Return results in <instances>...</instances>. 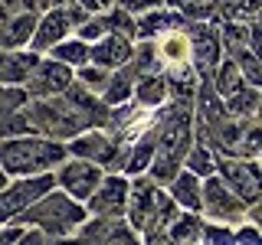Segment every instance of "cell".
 Wrapping results in <instances>:
<instances>
[{
	"mask_svg": "<svg viewBox=\"0 0 262 245\" xmlns=\"http://www.w3.org/2000/svg\"><path fill=\"white\" fill-rule=\"evenodd\" d=\"M59 183L72 196H79V200H82V196H92L95 186L102 183V170H98L95 163H89V160H72V163H66V167H62Z\"/></svg>",
	"mask_w": 262,
	"mask_h": 245,
	"instance_id": "5b68a950",
	"label": "cell"
},
{
	"mask_svg": "<svg viewBox=\"0 0 262 245\" xmlns=\"http://www.w3.org/2000/svg\"><path fill=\"white\" fill-rule=\"evenodd\" d=\"M66 151L59 144H43V141H10L0 144V167L16 170V174H33L59 163Z\"/></svg>",
	"mask_w": 262,
	"mask_h": 245,
	"instance_id": "6da1fadb",
	"label": "cell"
},
{
	"mask_svg": "<svg viewBox=\"0 0 262 245\" xmlns=\"http://www.w3.org/2000/svg\"><path fill=\"white\" fill-rule=\"evenodd\" d=\"M216 88H220L223 95H233L236 88H243V72H239V65H236V62H226L223 69H220Z\"/></svg>",
	"mask_w": 262,
	"mask_h": 245,
	"instance_id": "ac0fdd59",
	"label": "cell"
},
{
	"mask_svg": "<svg viewBox=\"0 0 262 245\" xmlns=\"http://www.w3.org/2000/svg\"><path fill=\"white\" fill-rule=\"evenodd\" d=\"M196 239H200V223H196L193 216L177 219V226L170 229V242H174V245H190Z\"/></svg>",
	"mask_w": 262,
	"mask_h": 245,
	"instance_id": "2e32d148",
	"label": "cell"
},
{
	"mask_svg": "<svg viewBox=\"0 0 262 245\" xmlns=\"http://www.w3.org/2000/svg\"><path fill=\"white\" fill-rule=\"evenodd\" d=\"M89 59L102 69H112V65H125L131 59V46H128V36H118V33H105L102 43H95L89 49Z\"/></svg>",
	"mask_w": 262,
	"mask_h": 245,
	"instance_id": "ba28073f",
	"label": "cell"
},
{
	"mask_svg": "<svg viewBox=\"0 0 262 245\" xmlns=\"http://www.w3.org/2000/svg\"><path fill=\"white\" fill-rule=\"evenodd\" d=\"M167 4H174V7H187V0H167Z\"/></svg>",
	"mask_w": 262,
	"mask_h": 245,
	"instance_id": "484cf974",
	"label": "cell"
},
{
	"mask_svg": "<svg viewBox=\"0 0 262 245\" xmlns=\"http://www.w3.org/2000/svg\"><path fill=\"white\" fill-rule=\"evenodd\" d=\"M20 245H53V242L46 235H27V242H20Z\"/></svg>",
	"mask_w": 262,
	"mask_h": 245,
	"instance_id": "d4e9b609",
	"label": "cell"
},
{
	"mask_svg": "<svg viewBox=\"0 0 262 245\" xmlns=\"http://www.w3.org/2000/svg\"><path fill=\"white\" fill-rule=\"evenodd\" d=\"M20 219L23 223H39L49 235H62V232H69L76 223H82L85 212H82L76 203H69L66 196H49V200H43L39 206L27 209Z\"/></svg>",
	"mask_w": 262,
	"mask_h": 245,
	"instance_id": "3957f363",
	"label": "cell"
},
{
	"mask_svg": "<svg viewBox=\"0 0 262 245\" xmlns=\"http://www.w3.org/2000/svg\"><path fill=\"white\" fill-rule=\"evenodd\" d=\"M207 212L210 216H216V219H239L243 216V203H239V196H229L226 193V186L220 183V180H210L207 183Z\"/></svg>",
	"mask_w": 262,
	"mask_h": 245,
	"instance_id": "30bf717a",
	"label": "cell"
},
{
	"mask_svg": "<svg viewBox=\"0 0 262 245\" xmlns=\"http://www.w3.org/2000/svg\"><path fill=\"white\" fill-rule=\"evenodd\" d=\"M161 98H164V82L158 76H147L138 82V102L141 105H158Z\"/></svg>",
	"mask_w": 262,
	"mask_h": 245,
	"instance_id": "e0dca14e",
	"label": "cell"
},
{
	"mask_svg": "<svg viewBox=\"0 0 262 245\" xmlns=\"http://www.w3.org/2000/svg\"><path fill=\"white\" fill-rule=\"evenodd\" d=\"M125 209H131V223L138 229H158L174 216V203H170L154 183H147V180H135V186H131V203Z\"/></svg>",
	"mask_w": 262,
	"mask_h": 245,
	"instance_id": "7a4b0ae2",
	"label": "cell"
},
{
	"mask_svg": "<svg viewBox=\"0 0 262 245\" xmlns=\"http://www.w3.org/2000/svg\"><path fill=\"white\" fill-rule=\"evenodd\" d=\"M49 186H53V180H49V177H39V180H23V183H16L13 190L0 193V219H10L20 209H27L36 196H43L49 190Z\"/></svg>",
	"mask_w": 262,
	"mask_h": 245,
	"instance_id": "277c9868",
	"label": "cell"
},
{
	"mask_svg": "<svg viewBox=\"0 0 262 245\" xmlns=\"http://www.w3.org/2000/svg\"><path fill=\"white\" fill-rule=\"evenodd\" d=\"M30 79V88L33 92H43V95H49V92H66L69 88V69H66L62 62H43V65H33V76H27Z\"/></svg>",
	"mask_w": 262,
	"mask_h": 245,
	"instance_id": "8fae6325",
	"label": "cell"
},
{
	"mask_svg": "<svg viewBox=\"0 0 262 245\" xmlns=\"http://www.w3.org/2000/svg\"><path fill=\"white\" fill-rule=\"evenodd\" d=\"M174 200L184 203L187 209H200V190H196V180L190 174H184V177L174 180Z\"/></svg>",
	"mask_w": 262,
	"mask_h": 245,
	"instance_id": "9a60e30c",
	"label": "cell"
},
{
	"mask_svg": "<svg viewBox=\"0 0 262 245\" xmlns=\"http://www.w3.org/2000/svg\"><path fill=\"white\" fill-rule=\"evenodd\" d=\"M128 206V183L118 177L102 180V186H95L92 193V212L95 216H118Z\"/></svg>",
	"mask_w": 262,
	"mask_h": 245,
	"instance_id": "8992f818",
	"label": "cell"
},
{
	"mask_svg": "<svg viewBox=\"0 0 262 245\" xmlns=\"http://www.w3.org/2000/svg\"><path fill=\"white\" fill-rule=\"evenodd\" d=\"M220 170L226 174L229 186H233L246 203H252L259 196V170H256L252 160H236V163L233 160H220Z\"/></svg>",
	"mask_w": 262,
	"mask_h": 245,
	"instance_id": "52a82bcc",
	"label": "cell"
},
{
	"mask_svg": "<svg viewBox=\"0 0 262 245\" xmlns=\"http://www.w3.org/2000/svg\"><path fill=\"white\" fill-rule=\"evenodd\" d=\"M23 102H27L23 92H16V88H0V121H4L7 114H13Z\"/></svg>",
	"mask_w": 262,
	"mask_h": 245,
	"instance_id": "ffe728a7",
	"label": "cell"
},
{
	"mask_svg": "<svg viewBox=\"0 0 262 245\" xmlns=\"http://www.w3.org/2000/svg\"><path fill=\"white\" fill-rule=\"evenodd\" d=\"M69 33V16H66L62 10H53L46 16L43 23H39V30H36V39H33V46L36 49H46V46H53V43H59V39Z\"/></svg>",
	"mask_w": 262,
	"mask_h": 245,
	"instance_id": "4fadbf2b",
	"label": "cell"
},
{
	"mask_svg": "<svg viewBox=\"0 0 262 245\" xmlns=\"http://www.w3.org/2000/svg\"><path fill=\"white\" fill-rule=\"evenodd\" d=\"M53 59L59 62H85L89 59V46L85 43H62L53 49Z\"/></svg>",
	"mask_w": 262,
	"mask_h": 245,
	"instance_id": "d6986e66",
	"label": "cell"
},
{
	"mask_svg": "<svg viewBox=\"0 0 262 245\" xmlns=\"http://www.w3.org/2000/svg\"><path fill=\"white\" fill-rule=\"evenodd\" d=\"M207 157H210V154L196 147V151L190 154V157H187V163H190V170H196V174H210V167H213V163H210Z\"/></svg>",
	"mask_w": 262,
	"mask_h": 245,
	"instance_id": "7402d4cb",
	"label": "cell"
},
{
	"mask_svg": "<svg viewBox=\"0 0 262 245\" xmlns=\"http://www.w3.org/2000/svg\"><path fill=\"white\" fill-rule=\"evenodd\" d=\"M72 151L79 154V157H92L98 163H118L115 157H118V151H115L112 141H105V134H89L82 137V141L72 144Z\"/></svg>",
	"mask_w": 262,
	"mask_h": 245,
	"instance_id": "7c38bea8",
	"label": "cell"
},
{
	"mask_svg": "<svg viewBox=\"0 0 262 245\" xmlns=\"http://www.w3.org/2000/svg\"><path fill=\"white\" fill-rule=\"evenodd\" d=\"M256 105H259L256 88H236V92L229 95L226 111H229V114H236V118H243V114H256Z\"/></svg>",
	"mask_w": 262,
	"mask_h": 245,
	"instance_id": "5bb4252c",
	"label": "cell"
},
{
	"mask_svg": "<svg viewBox=\"0 0 262 245\" xmlns=\"http://www.w3.org/2000/svg\"><path fill=\"white\" fill-rule=\"evenodd\" d=\"M158 0H121V10L131 13V10H151Z\"/></svg>",
	"mask_w": 262,
	"mask_h": 245,
	"instance_id": "cb8c5ba5",
	"label": "cell"
},
{
	"mask_svg": "<svg viewBox=\"0 0 262 245\" xmlns=\"http://www.w3.org/2000/svg\"><path fill=\"white\" fill-rule=\"evenodd\" d=\"M79 79H82V85L92 88V92H105V85H108V72H98V69H82Z\"/></svg>",
	"mask_w": 262,
	"mask_h": 245,
	"instance_id": "44dd1931",
	"label": "cell"
},
{
	"mask_svg": "<svg viewBox=\"0 0 262 245\" xmlns=\"http://www.w3.org/2000/svg\"><path fill=\"white\" fill-rule=\"evenodd\" d=\"M229 245H259V235H256V229H243V232H236L233 239H229Z\"/></svg>",
	"mask_w": 262,
	"mask_h": 245,
	"instance_id": "603a6c76",
	"label": "cell"
},
{
	"mask_svg": "<svg viewBox=\"0 0 262 245\" xmlns=\"http://www.w3.org/2000/svg\"><path fill=\"white\" fill-rule=\"evenodd\" d=\"M187 39H190V59L196 62V69L210 72L213 65L220 62V43H216V36H213L207 27H193Z\"/></svg>",
	"mask_w": 262,
	"mask_h": 245,
	"instance_id": "9c48e42d",
	"label": "cell"
},
{
	"mask_svg": "<svg viewBox=\"0 0 262 245\" xmlns=\"http://www.w3.org/2000/svg\"><path fill=\"white\" fill-rule=\"evenodd\" d=\"M0 186H4V174H0Z\"/></svg>",
	"mask_w": 262,
	"mask_h": 245,
	"instance_id": "4316f807",
	"label": "cell"
}]
</instances>
